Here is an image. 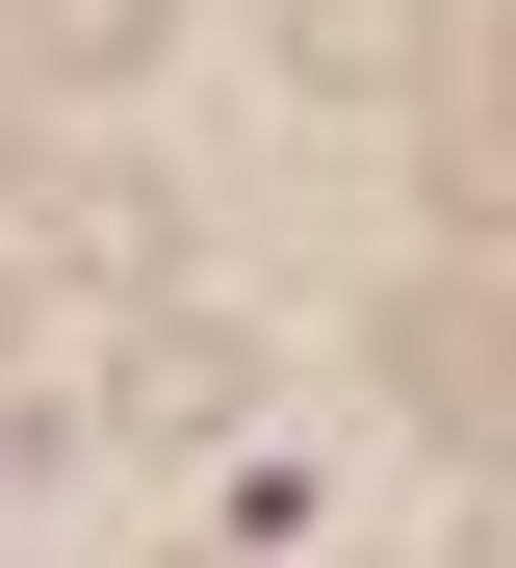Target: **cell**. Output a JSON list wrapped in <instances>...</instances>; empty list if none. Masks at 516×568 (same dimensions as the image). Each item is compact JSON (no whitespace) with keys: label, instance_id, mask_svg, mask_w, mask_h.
I'll return each mask as SVG.
<instances>
[{"label":"cell","instance_id":"277c9868","mask_svg":"<svg viewBox=\"0 0 516 568\" xmlns=\"http://www.w3.org/2000/svg\"><path fill=\"white\" fill-rule=\"evenodd\" d=\"M387 388L439 414L465 465H490V258H439V284H387Z\"/></svg>","mask_w":516,"mask_h":568},{"label":"cell","instance_id":"6da1fadb","mask_svg":"<svg viewBox=\"0 0 516 568\" xmlns=\"http://www.w3.org/2000/svg\"><path fill=\"white\" fill-rule=\"evenodd\" d=\"M0 258H52V284H181V181H155V155H52V181H0Z\"/></svg>","mask_w":516,"mask_h":568},{"label":"cell","instance_id":"5b68a950","mask_svg":"<svg viewBox=\"0 0 516 568\" xmlns=\"http://www.w3.org/2000/svg\"><path fill=\"white\" fill-rule=\"evenodd\" d=\"M0 52H52V78H155V0H0Z\"/></svg>","mask_w":516,"mask_h":568},{"label":"cell","instance_id":"7a4b0ae2","mask_svg":"<svg viewBox=\"0 0 516 568\" xmlns=\"http://www.w3.org/2000/svg\"><path fill=\"white\" fill-rule=\"evenodd\" d=\"M233 414H259V311L155 284V311H130V439H233Z\"/></svg>","mask_w":516,"mask_h":568},{"label":"cell","instance_id":"8992f818","mask_svg":"<svg viewBox=\"0 0 516 568\" xmlns=\"http://www.w3.org/2000/svg\"><path fill=\"white\" fill-rule=\"evenodd\" d=\"M0 284H27V258H0Z\"/></svg>","mask_w":516,"mask_h":568},{"label":"cell","instance_id":"3957f363","mask_svg":"<svg viewBox=\"0 0 516 568\" xmlns=\"http://www.w3.org/2000/svg\"><path fill=\"white\" fill-rule=\"evenodd\" d=\"M439 52H465V0H284V78L310 104H413Z\"/></svg>","mask_w":516,"mask_h":568}]
</instances>
